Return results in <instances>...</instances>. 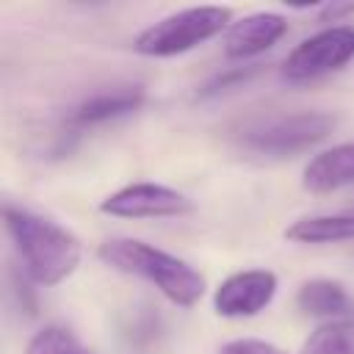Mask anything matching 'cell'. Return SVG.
<instances>
[{"label":"cell","mask_w":354,"mask_h":354,"mask_svg":"<svg viewBox=\"0 0 354 354\" xmlns=\"http://www.w3.org/2000/svg\"><path fill=\"white\" fill-rule=\"evenodd\" d=\"M100 260L122 274L138 277L177 307H194L205 296V277L183 257L138 238H108L97 249Z\"/></svg>","instance_id":"obj_2"},{"label":"cell","mask_w":354,"mask_h":354,"mask_svg":"<svg viewBox=\"0 0 354 354\" xmlns=\"http://www.w3.org/2000/svg\"><path fill=\"white\" fill-rule=\"evenodd\" d=\"M230 25L232 8L227 6H188L147 25L133 39V50L149 58H174L227 33Z\"/></svg>","instance_id":"obj_4"},{"label":"cell","mask_w":354,"mask_h":354,"mask_svg":"<svg viewBox=\"0 0 354 354\" xmlns=\"http://www.w3.org/2000/svg\"><path fill=\"white\" fill-rule=\"evenodd\" d=\"M299 354H354V321H326L304 343Z\"/></svg>","instance_id":"obj_13"},{"label":"cell","mask_w":354,"mask_h":354,"mask_svg":"<svg viewBox=\"0 0 354 354\" xmlns=\"http://www.w3.org/2000/svg\"><path fill=\"white\" fill-rule=\"evenodd\" d=\"M301 185L310 194H335L346 185H354V141L335 144L315 158L301 171Z\"/></svg>","instance_id":"obj_10"},{"label":"cell","mask_w":354,"mask_h":354,"mask_svg":"<svg viewBox=\"0 0 354 354\" xmlns=\"http://www.w3.org/2000/svg\"><path fill=\"white\" fill-rule=\"evenodd\" d=\"M279 279L268 268L235 271L213 293V310L224 318H252L263 313L277 296Z\"/></svg>","instance_id":"obj_7"},{"label":"cell","mask_w":354,"mask_h":354,"mask_svg":"<svg viewBox=\"0 0 354 354\" xmlns=\"http://www.w3.org/2000/svg\"><path fill=\"white\" fill-rule=\"evenodd\" d=\"M296 307L304 315H313V318L343 321V315H348L354 310V299H351V293L346 290L343 282L315 277V279L301 282V288L296 293Z\"/></svg>","instance_id":"obj_11"},{"label":"cell","mask_w":354,"mask_h":354,"mask_svg":"<svg viewBox=\"0 0 354 354\" xmlns=\"http://www.w3.org/2000/svg\"><path fill=\"white\" fill-rule=\"evenodd\" d=\"M351 58H354V28L332 25L299 41L288 53L282 64V77L290 83H307L343 69Z\"/></svg>","instance_id":"obj_5"},{"label":"cell","mask_w":354,"mask_h":354,"mask_svg":"<svg viewBox=\"0 0 354 354\" xmlns=\"http://www.w3.org/2000/svg\"><path fill=\"white\" fill-rule=\"evenodd\" d=\"M337 127L329 111H285L257 113L235 127V141L263 158H290L324 141Z\"/></svg>","instance_id":"obj_3"},{"label":"cell","mask_w":354,"mask_h":354,"mask_svg":"<svg viewBox=\"0 0 354 354\" xmlns=\"http://www.w3.org/2000/svg\"><path fill=\"white\" fill-rule=\"evenodd\" d=\"M194 210V202L160 183H130L100 202V213L113 218H177Z\"/></svg>","instance_id":"obj_6"},{"label":"cell","mask_w":354,"mask_h":354,"mask_svg":"<svg viewBox=\"0 0 354 354\" xmlns=\"http://www.w3.org/2000/svg\"><path fill=\"white\" fill-rule=\"evenodd\" d=\"M144 102V88L141 86H113V88H102L88 94L86 100H80L69 116L64 119V124L77 133L86 127H97L105 122H113L119 116H127L133 111H138Z\"/></svg>","instance_id":"obj_9"},{"label":"cell","mask_w":354,"mask_h":354,"mask_svg":"<svg viewBox=\"0 0 354 354\" xmlns=\"http://www.w3.org/2000/svg\"><path fill=\"white\" fill-rule=\"evenodd\" d=\"M348 213H354V207H351V210H348Z\"/></svg>","instance_id":"obj_18"},{"label":"cell","mask_w":354,"mask_h":354,"mask_svg":"<svg viewBox=\"0 0 354 354\" xmlns=\"http://www.w3.org/2000/svg\"><path fill=\"white\" fill-rule=\"evenodd\" d=\"M354 14V3H326V6H318V19L321 22H340L346 17Z\"/></svg>","instance_id":"obj_17"},{"label":"cell","mask_w":354,"mask_h":354,"mask_svg":"<svg viewBox=\"0 0 354 354\" xmlns=\"http://www.w3.org/2000/svg\"><path fill=\"white\" fill-rule=\"evenodd\" d=\"M25 354H91V351L83 348V343L72 332L61 326H44L28 340Z\"/></svg>","instance_id":"obj_14"},{"label":"cell","mask_w":354,"mask_h":354,"mask_svg":"<svg viewBox=\"0 0 354 354\" xmlns=\"http://www.w3.org/2000/svg\"><path fill=\"white\" fill-rule=\"evenodd\" d=\"M3 224L25 274L36 285L53 288L77 271L83 260V243L64 224L17 205L3 207Z\"/></svg>","instance_id":"obj_1"},{"label":"cell","mask_w":354,"mask_h":354,"mask_svg":"<svg viewBox=\"0 0 354 354\" xmlns=\"http://www.w3.org/2000/svg\"><path fill=\"white\" fill-rule=\"evenodd\" d=\"M285 238L293 243H343L354 241V213H329V216H304L296 218Z\"/></svg>","instance_id":"obj_12"},{"label":"cell","mask_w":354,"mask_h":354,"mask_svg":"<svg viewBox=\"0 0 354 354\" xmlns=\"http://www.w3.org/2000/svg\"><path fill=\"white\" fill-rule=\"evenodd\" d=\"M218 354H285L279 346L268 343V340H257V337H238V340H227Z\"/></svg>","instance_id":"obj_15"},{"label":"cell","mask_w":354,"mask_h":354,"mask_svg":"<svg viewBox=\"0 0 354 354\" xmlns=\"http://www.w3.org/2000/svg\"><path fill=\"white\" fill-rule=\"evenodd\" d=\"M252 75H257V66H243V69H230L224 75H216L205 88H202V97H213V94H221L238 83H246Z\"/></svg>","instance_id":"obj_16"},{"label":"cell","mask_w":354,"mask_h":354,"mask_svg":"<svg viewBox=\"0 0 354 354\" xmlns=\"http://www.w3.org/2000/svg\"><path fill=\"white\" fill-rule=\"evenodd\" d=\"M285 33H288V19L282 14L254 11L230 25V30L224 33V53L238 61L254 58V55L271 50Z\"/></svg>","instance_id":"obj_8"}]
</instances>
